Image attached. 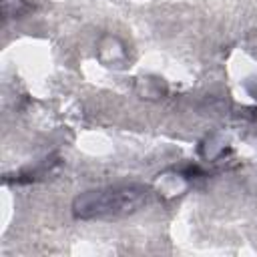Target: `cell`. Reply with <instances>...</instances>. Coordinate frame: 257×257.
I'll use <instances>...</instances> for the list:
<instances>
[{
	"label": "cell",
	"mask_w": 257,
	"mask_h": 257,
	"mask_svg": "<svg viewBox=\"0 0 257 257\" xmlns=\"http://www.w3.org/2000/svg\"><path fill=\"white\" fill-rule=\"evenodd\" d=\"M149 187L141 183L128 185H108L84 191L74 197L72 201V215L82 221L90 219H110V217H124L149 201Z\"/></svg>",
	"instance_id": "obj_1"
}]
</instances>
